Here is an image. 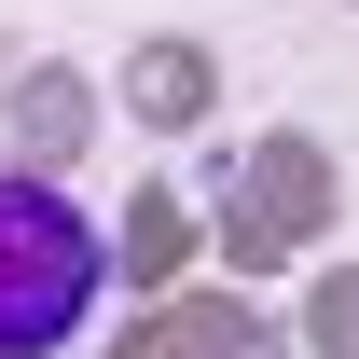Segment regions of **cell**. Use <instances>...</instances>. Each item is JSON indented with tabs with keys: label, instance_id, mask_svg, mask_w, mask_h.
Instances as JSON below:
<instances>
[{
	"label": "cell",
	"instance_id": "cell-1",
	"mask_svg": "<svg viewBox=\"0 0 359 359\" xmlns=\"http://www.w3.org/2000/svg\"><path fill=\"white\" fill-rule=\"evenodd\" d=\"M111 304V235L69 180H0V359L83 346V318Z\"/></svg>",
	"mask_w": 359,
	"mask_h": 359
}]
</instances>
